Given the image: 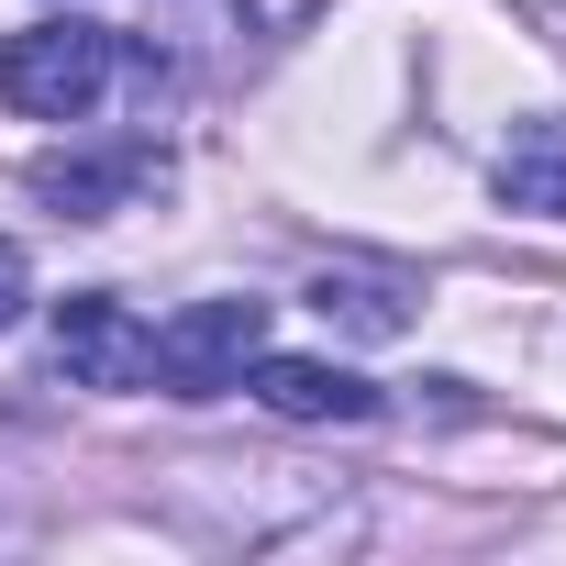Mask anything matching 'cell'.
I'll use <instances>...</instances> for the list:
<instances>
[{
    "mask_svg": "<svg viewBox=\"0 0 566 566\" xmlns=\"http://www.w3.org/2000/svg\"><path fill=\"white\" fill-rule=\"evenodd\" d=\"M112 67H123V34L112 23L45 12L34 34L0 45V112H23V123H90L112 101Z\"/></svg>",
    "mask_w": 566,
    "mask_h": 566,
    "instance_id": "6da1fadb",
    "label": "cell"
},
{
    "mask_svg": "<svg viewBox=\"0 0 566 566\" xmlns=\"http://www.w3.org/2000/svg\"><path fill=\"white\" fill-rule=\"evenodd\" d=\"M266 356V301H189L145 334V389L167 400H222L244 389V367Z\"/></svg>",
    "mask_w": 566,
    "mask_h": 566,
    "instance_id": "7a4b0ae2",
    "label": "cell"
},
{
    "mask_svg": "<svg viewBox=\"0 0 566 566\" xmlns=\"http://www.w3.org/2000/svg\"><path fill=\"white\" fill-rule=\"evenodd\" d=\"M45 356H56L67 389H145V323H134L112 290H67Z\"/></svg>",
    "mask_w": 566,
    "mask_h": 566,
    "instance_id": "3957f363",
    "label": "cell"
},
{
    "mask_svg": "<svg viewBox=\"0 0 566 566\" xmlns=\"http://www.w3.org/2000/svg\"><path fill=\"white\" fill-rule=\"evenodd\" d=\"M145 189H167V156H156V145L45 156V167H34V200H45V211H67V222H112V211H134Z\"/></svg>",
    "mask_w": 566,
    "mask_h": 566,
    "instance_id": "277c9868",
    "label": "cell"
},
{
    "mask_svg": "<svg viewBox=\"0 0 566 566\" xmlns=\"http://www.w3.org/2000/svg\"><path fill=\"white\" fill-rule=\"evenodd\" d=\"M244 389L277 411V422H378V389L356 378V367H334V356H255L244 367Z\"/></svg>",
    "mask_w": 566,
    "mask_h": 566,
    "instance_id": "5b68a950",
    "label": "cell"
},
{
    "mask_svg": "<svg viewBox=\"0 0 566 566\" xmlns=\"http://www.w3.org/2000/svg\"><path fill=\"white\" fill-rule=\"evenodd\" d=\"M489 189H500V211H544V222H566V112L511 123V145L489 156Z\"/></svg>",
    "mask_w": 566,
    "mask_h": 566,
    "instance_id": "8992f818",
    "label": "cell"
},
{
    "mask_svg": "<svg viewBox=\"0 0 566 566\" xmlns=\"http://www.w3.org/2000/svg\"><path fill=\"white\" fill-rule=\"evenodd\" d=\"M312 312L345 323V334H411V290H400V277H367V266L312 277Z\"/></svg>",
    "mask_w": 566,
    "mask_h": 566,
    "instance_id": "52a82bcc",
    "label": "cell"
},
{
    "mask_svg": "<svg viewBox=\"0 0 566 566\" xmlns=\"http://www.w3.org/2000/svg\"><path fill=\"white\" fill-rule=\"evenodd\" d=\"M23 312H34V255H23L12 233H0V334H12Z\"/></svg>",
    "mask_w": 566,
    "mask_h": 566,
    "instance_id": "ba28073f",
    "label": "cell"
},
{
    "mask_svg": "<svg viewBox=\"0 0 566 566\" xmlns=\"http://www.w3.org/2000/svg\"><path fill=\"white\" fill-rule=\"evenodd\" d=\"M312 12H323V0H244V23H255V34H301Z\"/></svg>",
    "mask_w": 566,
    "mask_h": 566,
    "instance_id": "9c48e42d",
    "label": "cell"
}]
</instances>
